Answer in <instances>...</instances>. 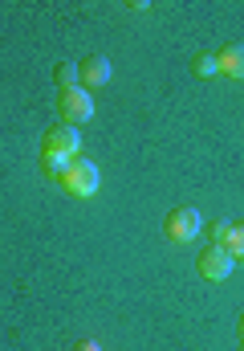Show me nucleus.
Listing matches in <instances>:
<instances>
[{"mask_svg":"<svg viewBox=\"0 0 244 351\" xmlns=\"http://www.w3.org/2000/svg\"><path fill=\"white\" fill-rule=\"evenodd\" d=\"M191 70H195L200 78H212V74H220V58H216V53H195V58H191Z\"/></svg>","mask_w":244,"mask_h":351,"instance_id":"nucleus-10","label":"nucleus"},{"mask_svg":"<svg viewBox=\"0 0 244 351\" xmlns=\"http://www.w3.org/2000/svg\"><path fill=\"white\" fill-rule=\"evenodd\" d=\"M224 250L241 262L244 258V225H232V233H228V241H224Z\"/></svg>","mask_w":244,"mask_h":351,"instance_id":"nucleus-11","label":"nucleus"},{"mask_svg":"<svg viewBox=\"0 0 244 351\" xmlns=\"http://www.w3.org/2000/svg\"><path fill=\"white\" fill-rule=\"evenodd\" d=\"M241 343H244V315H241Z\"/></svg>","mask_w":244,"mask_h":351,"instance_id":"nucleus-14","label":"nucleus"},{"mask_svg":"<svg viewBox=\"0 0 244 351\" xmlns=\"http://www.w3.org/2000/svg\"><path fill=\"white\" fill-rule=\"evenodd\" d=\"M163 233H167L175 245H187V241H195V237L204 233V217H200V208H191V204H179V208H171V213H167V221H163Z\"/></svg>","mask_w":244,"mask_h":351,"instance_id":"nucleus-1","label":"nucleus"},{"mask_svg":"<svg viewBox=\"0 0 244 351\" xmlns=\"http://www.w3.org/2000/svg\"><path fill=\"white\" fill-rule=\"evenodd\" d=\"M57 110H62V123H70V127H81V123H90L94 119V94L90 90H62V98H57Z\"/></svg>","mask_w":244,"mask_h":351,"instance_id":"nucleus-3","label":"nucleus"},{"mask_svg":"<svg viewBox=\"0 0 244 351\" xmlns=\"http://www.w3.org/2000/svg\"><path fill=\"white\" fill-rule=\"evenodd\" d=\"M57 184H62V188H66V192H70L74 200H90V196H98L102 172H98V164H90L85 156H78V160H74V168L62 176Z\"/></svg>","mask_w":244,"mask_h":351,"instance_id":"nucleus-2","label":"nucleus"},{"mask_svg":"<svg viewBox=\"0 0 244 351\" xmlns=\"http://www.w3.org/2000/svg\"><path fill=\"white\" fill-rule=\"evenodd\" d=\"M241 351H244V343H241Z\"/></svg>","mask_w":244,"mask_h":351,"instance_id":"nucleus-15","label":"nucleus"},{"mask_svg":"<svg viewBox=\"0 0 244 351\" xmlns=\"http://www.w3.org/2000/svg\"><path fill=\"white\" fill-rule=\"evenodd\" d=\"M74 160H78V156H41V168H45L49 180H62V176L74 168Z\"/></svg>","mask_w":244,"mask_h":351,"instance_id":"nucleus-8","label":"nucleus"},{"mask_svg":"<svg viewBox=\"0 0 244 351\" xmlns=\"http://www.w3.org/2000/svg\"><path fill=\"white\" fill-rule=\"evenodd\" d=\"M232 269H236V258H232L228 250H220V245H212V250L200 254V274H204L208 282H224Z\"/></svg>","mask_w":244,"mask_h":351,"instance_id":"nucleus-6","label":"nucleus"},{"mask_svg":"<svg viewBox=\"0 0 244 351\" xmlns=\"http://www.w3.org/2000/svg\"><path fill=\"white\" fill-rule=\"evenodd\" d=\"M41 156H81V131L70 123H57L41 135Z\"/></svg>","mask_w":244,"mask_h":351,"instance_id":"nucleus-4","label":"nucleus"},{"mask_svg":"<svg viewBox=\"0 0 244 351\" xmlns=\"http://www.w3.org/2000/svg\"><path fill=\"white\" fill-rule=\"evenodd\" d=\"M216 58H220V74H228V78L244 82V45H224Z\"/></svg>","mask_w":244,"mask_h":351,"instance_id":"nucleus-7","label":"nucleus"},{"mask_svg":"<svg viewBox=\"0 0 244 351\" xmlns=\"http://www.w3.org/2000/svg\"><path fill=\"white\" fill-rule=\"evenodd\" d=\"M78 351H102V348H98L94 339H85V343H78Z\"/></svg>","mask_w":244,"mask_h":351,"instance_id":"nucleus-13","label":"nucleus"},{"mask_svg":"<svg viewBox=\"0 0 244 351\" xmlns=\"http://www.w3.org/2000/svg\"><path fill=\"white\" fill-rule=\"evenodd\" d=\"M53 82H57L62 90L81 86V78H78V62H62V66H53Z\"/></svg>","mask_w":244,"mask_h":351,"instance_id":"nucleus-9","label":"nucleus"},{"mask_svg":"<svg viewBox=\"0 0 244 351\" xmlns=\"http://www.w3.org/2000/svg\"><path fill=\"white\" fill-rule=\"evenodd\" d=\"M78 78H81V90H102L110 78H114V70H110V58H102V53H90V58H81V62H78Z\"/></svg>","mask_w":244,"mask_h":351,"instance_id":"nucleus-5","label":"nucleus"},{"mask_svg":"<svg viewBox=\"0 0 244 351\" xmlns=\"http://www.w3.org/2000/svg\"><path fill=\"white\" fill-rule=\"evenodd\" d=\"M208 233H212V245H220V250H224V241H228V233H232V225H228V221H216V225H212Z\"/></svg>","mask_w":244,"mask_h":351,"instance_id":"nucleus-12","label":"nucleus"}]
</instances>
